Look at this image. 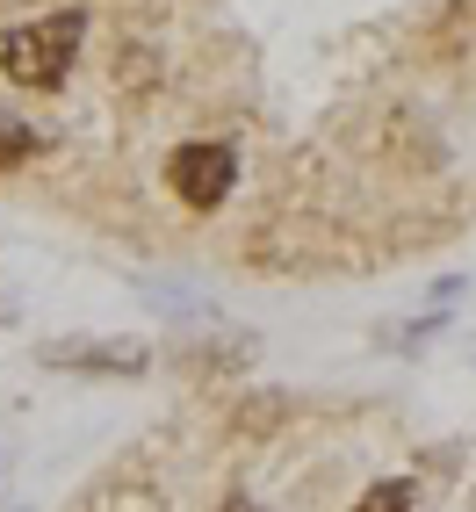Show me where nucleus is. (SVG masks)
Here are the masks:
<instances>
[{"mask_svg":"<svg viewBox=\"0 0 476 512\" xmlns=\"http://www.w3.org/2000/svg\"><path fill=\"white\" fill-rule=\"evenodd\" d=\"M80 37H87V15L80 8H58L44 22H22L0 37V73H8L15 87H65V73H73V58H80Z\"/></svg>","mask_w":476,"mask_h":512,"instance_id":"nucleus-1","label":"nucleus"},{"mask_svg":"<svg viewBox=\"0 0 476 512\" xmlns=\"http://www.w3.org/2000/svg\"><path fill=\"white\" fill-rule=\"evenodd\" d=\"M238 181V152L231 145H181L166 159V188H174L188 210H217Z\"/></svg>","mask_w":476,"mask_h":512,"instance_id":"nucleus-2","label":"nucleus"},{"mask_svg":"<svg viewBox=\"0 0 476 512\" xmlns=\"http://www.w3.org/2000/svg\"><path fill=\"white\" fill-rule=\"evenodd\" d=\"M58 368H145V347H51Z\"/></svg>","mask_w":476,"mask_h":512,"instance_id":"nucleus-3","label":"nucleus"},{"mask_svg":"<svg viewBox=\"0 0 476 512\" xmlns=\"http://www.w3.org/2000/svg\"><path fill=\"white\" fill-rule=\"evenodd\" d=\"M354 512H419V491L404 484V476H390V484H376V491H368Z\"/></svg>","mask_w":476,"mask_h":512,"instance_id":"nucleus-4","label":"nucleus"},{"mask_svg":"<svg viewBox=\"0 0 476 512\" xmlns=\"http://www.w3.org/2000/svg\"><path fill=\"white\" fill-rule=\"evenodd\" d=\"M29 152H37V138H29V123L0 116V174H8V166H22Z\"/></svg>","mask_w":476,"mask_h":512,"instance_id":"nucleus-5","label":"nucleus"}]
</instances>
